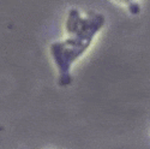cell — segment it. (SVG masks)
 <instances>
[{
    "mask_svg": "<svg viewBox=\"0 0 150 149\" xmlns=\"http://www.w3.org/2000/svg\"><path fill=\"white\" fill-rule=\"evenodd\" d=\"M105 16L97 12L82 15L78 9H71L65 21L67 37L51 45V54L59 70L60 85L71 82L72 64L89 48L95 35L102 29Z\"/></svg>",
    "mask_w": 150,
    "mask_h": 149,
    "instance_id": "cell-1",
    "label": "cell"
},
{
    "mask_svg": "<svg viewBox=\"0 0 150 149\" xmlns=\"http://www.w3.org/2000/svg\"><path fill=\"white\" fill-rule=\"evenodd\" d=\"M117 3H119V4H122V5H127L130 9L133 6V5H136L134 3H133V0H115Z\"/></svg>",
    "mask_w": 150,
    "mask_h": 149,
    "instance_id": "cell-2",
    "label": "cell"
}]
</instances>
